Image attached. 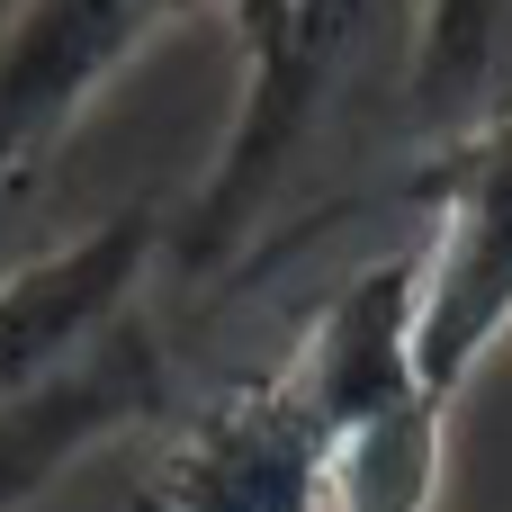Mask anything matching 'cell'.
I'll use <instances>...</instances> for the list:
<instances>
[{"label": "cell", "mask_w": 512, "mask_h": 512, "mask_svg": "<svg viewBox=\"0 0 512 512\" xmlns=\"http://www.w3.org/2000/svg\"><path fill=\"white\" fill-rule=\"evenodd\" d=\"M423 45V0H297L279 54L243 72V108L189 189V207L162 225V261L180 279H216L252 252V234L288 207L315 153L360 144L387 108L405 117Z\"/></svg>", "instance_id": "cell-1"}, {"label": "cell", "mask_w": 512, "mask_h": 512, "mask_svg": "<svg viewBox=\"0 0 512 512\" xmlns=\"http://www.w3.org/2000/svg\"><path fill=\"white\" fill-rule=\"evenodd\" d=\"M405 198L432 216L414 243V360L441 405L512 333V108L432 144Z\"/></svg>", "instance_id": "cell-2"}, {"label": "cell", "mask_w": 512, "mask_h": 512, "mask_svg": "<svg viewBox=\"0 0 512 512\" xmlns=\"http://www.w3.org/2000/svg\"><path fill=\"white\" fill-rule=\"evenodd\" d=\"M207 0H18L0 18V198H36L90 99Z\"/></svg>", "instance_id": "cell-3"}, {"label": "cell", "mask_w": 512, "mask_h": 512, "mask_svg": "<svg viewBox=\"0 0 512 512\" xmlns=\"http://www.w3.org/2000/svg\"><path fill=\"white\" fill-rule=\"evenodd\" d=\"M324 486H333V432L288 387V369H261V378H234L225 396L171 414L135 504H153V512H324Z\"/></svg>", "instance_id": "cell-4"}, {"label": "cell", "mask_w": 512, "mask_h": 512, "mask_svg": "<svg viewBox=\"0 0 512 512\" xmlns=\"http://www.w3.org/2000/svg\"><path fill=\"white\" fill-rule=\"evenodd\" d=\"M144 423H171V351H162V324L135 306L72 369H54L45 387L0 405V512L36 504L81 450L144 432Z\"/></svg>", "instance_id": "cell-5"}, {"label": "cell", "mask_w": 512, "mask_h": 512, "mask_svg": "<svg viewBox=\"0 0 512 512\" xmlns=\"http://www.w3.org/2000/svg\"><path fill=\"white\" fill-rule=\"evenodd\" d=\"M279 369H288V387L315 405V423L333 441L360 432V423H378V414H396V405H414V396H432L423 360H414V243L360 261L306 315V333H297V351Z\"/></svg>", "instance_id": "cell-6"}, {"label": "cell", "mask_w": 512, "mask_h": 512, "mask_svg": "<svg viewBox=\"0 0 512 512\" xmlns=\"http://www.w3.org/2000/svg\"><path fill=\"white\" fill-rule=\"evenodd\" d=\"M441 441H450V405H432V396L342 432L324 512H432L441 504Z\"/></svg>", "instance_id": "cell-7"}, {"label": "cell", "mask_w": 512, "mask_h": 512, "mask_svg": "<svg viewBox=\"0 0 512 512\" xmlns=\"http://www.w3.org/2000/svg\"><path fill=\"white\" fill-rule=\"evenodd\" d=\"M207 9H225V27H234V54H243V72H261V63L279 54L288 18H297V0H207Z\"/></svg>", "instance_id": "cell-8"}, {"label": "cell", "mask_w": 512, "mask_h": 512, "mask_svg": "<svg viewBox=\"0 0 512 512\" xmlns=\"http://www.w3.org/2000/svg\"><path fill=\"white\" fill-rule=\"evenodd\" d=\"M135 512H153V504H135Z\"/></svg>", "instance_id": "cell-9"}]
</instances>
